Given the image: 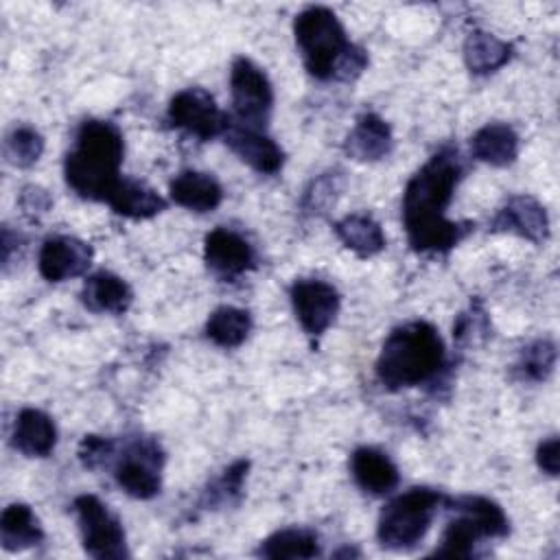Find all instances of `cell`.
Returning a JSON list of instances; mask_svg holds the SVG:
<instances>
[{"mask_svg": "<svg viewBox=\"0 0 560 560\" xmlns=\"http://www.w3.org/2000/svg\"><path fill=\"white\" fill-rule=\"evenodd\" d=\"M462 177L455 151H438L407 182L402 195V223L416 252H446L464 236L459 223L444 217Z\"/></svg>", "mask_w": 560, "mask_h": 560, "instance_id": "6da1fadb", "label": "cell"}, {"mask_svg": "<svg viewBox=\"0 0 560 560\" xmlns=\"http://www.w3.org/2000/svg\"><path fill=\"white\" fill-rule=\"evenodd\" d=\"M125 142L116 125L85 120L66 155L63 173L68 186L83 199L107 201L118 186Z\"/></svg>", "mask_w": 560, "mask_h": 560, "instance_id": "7a4b0ae2", "label": "cell"}, {"mask_svg": "<svg viewBox=\"0 0 560 560\" xmlns=\"http://www.w3.org/2000/svg\"><path fill=\"white\" fill-rule=\"evenodd\" d=\"M444 363V343L429 322H407L389 332L376 359V376L387 389L427 383Z\"/></svg>", "mask_w": 560, "mask_h": 560, "instance_id": "3957f363", "label": "cell"}, {"mask_svg": "<svg viewBox=\"0 0 560 560\" xmlns=\"http://www.w3.org/2000/svg\"><path fill=\"white\" fill-rule=\"evenodd\" d=\"M444 508L453 510L455 518L446 523L440 547L433 551L438 558H470L479 538H499L510 529L503 510L486 497H446Z\"/></svg>", "mask_w": 560, "mask_h": 560, "instance_id": "277c9868", "label": "cell"}, {"mask_svg": "<svg viewBox=\"0 0 560 560\" xmlns=\"http://www.w3.org/2000/svg\"><path fill=\"white\" fill-rule=\"evenodd\" d=\"M295 44L315 79H335L337 66L352 46L339 18L326 7H308L295 15Z\"/></svg>", "mask_w": 560, "mask_h": 560, "instance_id": "5b68a950", "label": "cell"}, {"mask_svg": "<svg viewBox=\"0 0 560 560\" xmlns=\"http://www.w3.org/2000/svg\"><path fill=\"white\" fill-rule=\"evenodd\" d=\"M444 494L433 488H411L394 497L381 512L376 538L385 549H409L418 545L438 510L444 505Z\"/></svg>", "mask_w": 560, "mask_h": 560, "instance_id": "8992f818", "label": "cell"}, {"mask_svg": "<svg viewBox=\"0 0 560 560\" xmlns=\"http://www.w3.org/2000/svg\"><path fill=\"white\" fill-rule=\"evenodd\" d=\"M230 90L241 125L262 129L273 109V90L265 70L247 57H236L230 70Z\"/></svg>", "mask_w": 560, "mask_h": 560, "instance_id": "52a82bcc", "label": "cell"}, {"mask_svg": "<svg viewBox=\"0 0 560 560\" xmlns=\"http://www.w3.org/2000/svg\"><path fill=\"white\" fill-rule=\"evenodd\" d=\"M74 512L88 556L101 560L129 556L125 529L118 516H114L101 499L94 494H81L74 499Z\"/></svg>", "mask_w": 560, "mask_h": 560, "instance_id": "ba28073f", "label": "cell"}, {"mask_svg": "<svg viewBox=\"0 0 560 560\" xmlns=\"http://www.w3.org/2000/svg\"><path fill=\"white\" fill-rule=\"evenodd\" d=\"M168 122L195 138L210 140L230 127V118L219 109L214 98L201 88H186L171 98Z\"/></svg>", "mask_w": 560, "mask_h": 560, "instance_id": "9c48e42d", "label": "cell"}, {"mask_svg": "<svg viewBox=\"0 0 560 560\" xmlns=\"http://www.w3.org/2000/svg\"><path fill=\"white\" fill-rule=\"evenodd\" d=\"M162 451L153 440H136L114 468L118 486L133 499H151L160 492Z\"/></svg>", "mask_w": 560, "mask_h": 560, "instance_id": "30bf717a", "label": "cell"}, {"mask_svg": "<svg viewBox=\"0 0 560 560\" xmlns=\"http://www.w3.org/2000/svg\"><path fill=\"white\" fill-rule=\"evenodd\" d=\"M291 304L304 332L319 337L337 317L339 293L324 280H298L291 287Z\"/></svg>", "mask_w": 560, "mask_h": 560, "instance_id": "8fae6325", "label": "cell"}, {"mask_svg": "<svg viewBox=\"0 0 560 560\" xmlns=\"http://www.w3.org/2000/svg\"><path fill=\"white\" fill-rule=\"evenodd\" d=\"M39 273L50 282L83 276L92 265V247L74 236H50L39 249Z\"/></svg>", "mask_w": 560, "mask_h": 560, "instance_id": "7c38bea8", "label": "cell"}, {"mask_svg": "<svg viewBox=\"0 0 560 560\" xmlns=\"http://www.w3.org/2000/svg\"><path fill=\"white\" fill-rule=\"evenodd\" d=\"M203 258L210 271L221 278H236L254 267L252 245L228 228H214L203 241Z\"/></svg>", "mask_w": 560, "mask_h": 560, "instance_id": "4fadbf2b", "label": "cell"}, {"mask_svg": "<svg viewBox=\"0 0 560 560\" xmlns=\"http://www.w3.org/2000/svg\"><path fill=\"white\" fill-rule=\"evenodd\" d=\"M492 230L518 234L532 243H542L549 234V219L545 208L529 195L510 197L508 203L497 212Z\"/></svg>", "mask_w": 560, "mask_h": 560, "instance_id": "5bb4252c", "label": "cell"}, {"mask_svg": "<svg viewBox=\"0 0 560 560\" xmlns=\"http://www.w3.org/2000/svg\"><path fill=\"white\" fill-rule=\"evenodd\" d=\"M223 136L228 147L254 171L267 173V175L280 171L284 162V153L269 136L260 133V129H252L245 125H230Z\"/></svg>", "mask_w": 560, "mask_h": 560, "instance_id": "9a60e30c", "label": "cell"}, {"mask_svg": "<svg viewBox=\"0 0 560 560\" xmlns=\"http://www.w3.org/2000/svg\"><path fill=\"white\" fill-rule=\"evenodd\" d=\"M392 149V129L378 114H363L357 118L352 131L343 142V151L357 162H376Z\"/></svg>", "mask_w": 560, "mask_h": 560, "instance_id": "2e32d148", "label": "cell"}, {"mask_svg": "<svg viewBox=\"0 0 560 560\" xmlns=\"http://www.w3.org/2000/svg\"><path fill=\"white\" fill-rule=\"evenodd\" d=\"M350 470L357 486L370 494H387L398 486L396 464L372 446H361L352 453Z\"/></svg>", "mask_w": 560, "mask_h": 560, "instance_id": "e0dca14e", "label": "cell"}, {"mask_svg": "<svg viewBox=\"0 0 560 560\" xmlns=\"http://www.w3.org/2000/svg\"><path fill=\"white\" fill-rule=\"evenodd\" d=\"M11 438L13 446L26 457H46L57 444V427L48 413L26 407L18 413Z\"/></svg>", "mask_w": 560, "mask_h": 560, "instance_id": "ac0fdd59", "label": "cell"}, {"mask_svg": "<svg viewBox=\"0 0 560 560\" xmlns=\"http://www.w3.org/2000/svg\"><path fill=\"white\" fill-rule=\"evenodd\" d=\"M168 192L177 206L195 210V212H210L223 199L221 184L210 173H201V171L179 173L171 182Z\"/></svg>", "mask_w": 560, "mask_h": 560, "instance_id": "d6986e66", "label": "cell"}, {"mask_svg": "<svg viewBox=\"0 0 560 560\" xmlns=\"http://www.w3.org/2000/svg\"><path fill=\"white\" fill-rule=\"evenodd\" d=\"M133 293L129 284L112 273V271H96L92 273L81 291V302L94 313H112L120 315L129 308Z\"/></svg>", "mask_w": 560, "mask_h": 560, "instance_id": "ffe728a7", "label": "cell"}, {"mask_svg": "<svg viewBox=\"0 0 560 560\" xmlns=\"http://www.w3.org/2000/svg\"><path fill=\"white\" fill-rule=\"evenodd\" d=\"M470 151L479 162L508 166L518 155V136L505 122H488L470 138Z\"/></svg>", "mask_w": 560, "mask_h": 560, "instance_id": "44dd1931", "label": "cell"}, {"mask_svg": "<svg viewBox=\"0 0 560 560\" xmlns=\"http://www.w3.org/2000/svg\"><path fill=\"white\" fill-rule=\"evenodd\" d=\"M107 203L116 214L127 219H151L166 206L151 186L138 179H120Z\"/></svg>", "mask_w": 560, "mask_h": 560, "instance_id": "7402d4cb", "label": "cell"}, {"mask_svg": "<svg viewBox=\"0 0 560 560\" xmlns=\"http://www.w3.org/2000/svg\"><path fill=\"white\" fill-rule=\"evenodd\" d=\"M0 540L7 551H24L44 540L39 518L26 503H11L0 518Z\"/></svg>", "mask_w": 560, "mask_h": 560, "instance_id": "603a6c76", "label": "cell"}, {"mask_svg": "<svg viewBox=\"0 0 560 560\" xmlns=\"http://www.w3.org/2000/svg\"><path fill=\"white\" fill-rule=\"evenodd\" d=\"M335 234L359 258H370L385 249V234L381 225L363 212H354L339 219L335 223Z\"/></svg>", "mask_w": 560, "mask_h": 560, "instance_id": "cb8c5ba5", "label": "cell"}, {"mask_svg": "<svg viewBox=\"0 0 560 560\" xmlns=\"http://www.w3.org/2000/svg\"><path fill=\"white\" fill-rule=\"evenodd\" d=\"M512 57V46L488 31H472L464 42V61L470 72L488 74L505 66Z\"/></svg>", "mask_w": 560, "mask_h": 560, "instance_id": "d4e9b609", "label": "cell"}, {"mask_svg": "<svg viewBox=\"0 0 560 560\" xmlns=\"http://www.w3.org/2000/svg\"><path fill=\"white\" fill-rule=\"evenodd\" d=\"M252 330V317L236 306H219L206 322V335L221 348L241 346Z\"/></svg>", "mask_w": 560, "mask_h": 560, "instance_id": "484cf974", "label": "cell"}, {"mask_svg": "<svg viewBox=\"0 0 560 560\" xmlns=\"http://www.w3.org/2000/svg\"><path fill=\"white\" fill-rule=\"evenodd\" d=\"M319 553L317 536L302 527H289L271 534L258 549L265 558H313Z\"/></svg>", "mask_w": 560, "mask_h": 560, "instance_id": "4316f807", "label": "cell"}, {"mask_svg": "<svg viewBox=\"0 0 560 560\" xmlns=\"http://www.w3.org/2000/svg\"><path fill=\"white\" fill-rule=\"evenodd\" d=\"M2 151L9 164L18 168H26V166H33L44 153V138L33 127L20 125L7 133Z\"/></svg>", "mask_w": 560, "mask_h": 560, "instance_id": "83f0119b", "label": "cell"}, {"mask_svg": "<svg viewBox=\"0 0 560 560\" xmlns=\"http://www.w3.org/2000/svg\"><path fill=\"white\" fill-rule=\"evenodd\" d=\"M556 363V346L549 339H540L523 348L516 370L527 381H545Z\"/></svg>", "mask_w": 560, "mask_h": 560, "instance_id": "f1b7e54d", "label": "cell"}, {"mask_svg": "<svg viewBox=\"0 0 560 560\" xmlns=\"http://www.w3.org/2000/svg\"><path fill=\"white\" fill-rule=\"evenodd\" d=\"M337 192H339V177L335 173H324L306 190L304 201H302V210L322 212V208H328L335 201Z\"/></svg>", "mask_w": 560, "mask_h": 560, "instance_id": "f546056e", "label": "cell"}, {"mask_svg": "<svg viewBox=\"0 0 560 560\" xmlns=\"http://www.w3.org/2000/svg\"><path fill=\"white\" fill-rule=\"evenodd\" d=\"M114 455V442L101 435H85L79 444V459L85 468L96 470L109 462Z\"/></svg>", "mask_w": 560, "mask_h": 560, "instance_id": "4dcf8cb0", "label": "cell"}, {"mask_svg": "<svg viewBox=\"0 0 560 560\" xmlns=\"http://www.w3.org/2000/svg\"><path fill=\"white\" fill-rule=\"evenodd\" d=\"M536 464L547 475H551V477L558 475V464H560V442H558V438H549V440L538 444Z\"/></svg>", "mask_w": 560, "mask_h": 560, "instance_id": "1f68e13d", "label": "cell"}, {"mask_svg": "<svg viewBox=\"0 0 560 560\" xmlns=\"http://www.w3.org/2000/svg\"><path fill=\"white\" fill-rule=\"evenodd\" d=\"M20 206L26 214H44L50 208V197L39 186H26L20 197Z\"/></svg>", "mask_w": 560, "mask_h": 560, "instance_id": "d6a6232c", "label": "cell"}]
</instances>
